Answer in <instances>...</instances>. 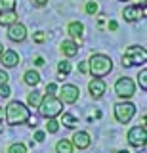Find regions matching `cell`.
<instances>
[{
  "instance_id": "1",
  "label": "cell",
  "mask_w": 147,
  "mask_h": 153,
  "mask_svg": "<svg viewBox=\"0 0 147 153\" xmlns=\"http://www.w3.org/2000/svg\"><path fill=\"white\" fill-rule=\"evenodd\" d=\"M29 117H31V109L25 103L17 102V100H13L4 107V119H6V123L10 126H17V124L27 123Z\"/></svg>"
},
{
  "instance_id": "2",
  "label": "cell",
  "mask_w": 147,
  "mask_h": 153,
  "mask_svg": "<svg viewBox=\"0 0 147 153\" xmlns=\"http://www.w3.org/2000/svg\"><path fill=\"white\" fill-rule=\"evenodd\" d=\"M113 71V59L105 54H92L88 59V73L92 76L103 79Z\"/></svg>"
},
{
  "instance_id": "3",
  "label": "cell",
  "mask_w": 147,
  "mask_h": 153,
  "mask_svg": "<svg viewBox=\"0 0 147 153\" xmlns=\"http://www.w3.org/2000/svg\"><path fill=\"white\" fill-rule=\"evenodd\" d=\"M38 113L42 115L44 119H55L63 113V102L58 98V96H50V94H44L40 100V105L38 107Z\"/></svg>"
},
{
  "instance_id": "4",
  "label": "cell",
  "mask_w": 147,
  "mask_h": 153,
  "mask_svg": "<svg viewBox=\"0 0 147 153\" xmlns=\"http://www.w3.org/2000/svg\"><path fill=\"white\" fill-rule=\"evenodd\" d=\"M147 61V50L143 46H128L122 56V67H134V65H145Z\"/></svg>"
},
{
  "instance_id": "5",
  "label": "cell",
  "mask_w": 147,
  "mask_h": 153,
  "mask_svg": "<svg viewBox=\"0 0 147 153\" xmlns=\"http://www.w3.org/2000/svg\"><path fill=\"white\" fill-rule=\"evenodd\" d=\"M113 109H115L117 123H122V124L130 123L132 117L136 115V105L132 103V102H128V100H122V102L115 103V107H113Z\"/></svg>"
},
{
  "instance_id": "6",
  "label": "cell",
  "mask_w": 147,
  "mask_h": 153,
  "mask_svg": "<svg viewBox=\"0 0 147 153\" xmlns=\"http://www.w3.org/2000/svg\"><path fill=\"white\" fill-rule=\"evenodd\" d=\"M115 94L120 100H130L132 96L136 94V82L130 79V76H120L115 82Z\"/></svg>"
},
{
  "instance_id": "7",
  "label": "cell",
  "mask_w": 147,
  "mask_h": 153,
  "mask_svg": "<svg viewBox=\"0 0 147 153\" xmlns=\"http://www.w3.org/2000/svg\"><path fill=\"white\" fill-rule=\"evenodd\" d=\"M126 140L132 147H145L147 143V128L145 126H132L126 134Z\"/></svg>"
},
{
  "instance_id": "8",
  "label": "cell",
  "mask_w": 147,
  "mask_h": 153,
  "mask_svg": "<svg viewBox=\"0 0 147 153\" xmlns=\"http://www.w3.org/2000/svg\"><path fill=\"white\" fill-rule=\"evenodd\" d=\"M58 98H59L63 103L73 105V103L78 102L80 90H78V86H75V84H63V86H61V90H59V96H58Z\"/></svg>"
},
{
  "instance_id": "9",
  "label": "cell",
  "mask_w": 147,
  "mask_h": 153,
  "mask_svg": "<svg viewBox=\"0 0 147 153\" xmlns=\"http://www.w3.org/2000/svg\"><path fill=\"white\" fill-rule=\"evenodd\" d=\"M27 36H29V33H27V27L23 25V23L16 21L8 27V38H10L12 42H25Z\"/></svg>"
},
{
  "instance_id": "10",
  "label": "cell",
  "mask_w": 147,
  "mask_h": 153,
  "mask_svg": "<svg viewBox=\"0 0 147 153\" xmlns=\"http://www.w3.org/2000/svg\"><path fill=\"white\" fill-rule=\"evenodd\" d=\"M122 17H124V21H128V23H137L140 19L145 17V8L137 6V4L126 6L124 10H122Z\"/></svg>"
},
{
  "instance_id": "11",
  "label": "cell",
  "mask_w": 147,
  "mask_h": 153,
  "mask_svg": "<svg viewBox=\"0 0 147 153\" xmlns=\"http://www.w3.org/2000/svg\"><path fill=\"white\" fill-rule=\"evenodd\" d=\"M105 90H107V84H105V80H103V79H98V76H94V79L88 82V92H90V96H92V100L103 98Z\"/></svg>"
},
{
  "instance_id": "12",
  "label": "cell",
  "mask_w": 147,
  "mask_h": 153,
  "mask_svg": "<svg viewBox=\"0 0 147 153\" xmlns=\"http://www.w3.org/2000/svg\"><path fill=\"white\" fill-rule=\"evenodd\" d=\"M71 143H73V147H77V149H88V147L92 146V138H90L88 132L77 130V132L73 134V140H71Z\"/></svg>"
},
{
  "instance_id": "13",
  "label": "cell",
  "mask_w": 147,
  "mask_h": 153,
  "mask_svg": "<svg viewBox=\"0 0 147 153\" xmlns=\"http://www.w3.org/2000/svg\"><path fill=\"white\" fill-rule=\"evenodd\" d=\"M67 33L71 36V40L77 42V46L82 44V35H84V25L80 21H71L67 25Z\"/></svg>"
},
{
  "instance_id": "14",
  "label": "cell",
  "mask_w": 147,
  "mask_h": 153,
  "mask_svg": "<svg viewBox=\"0 0 147 153\" xmlns=\"http://www.w3.org/2000/svg\"><path fill=\"white\" fill-rule=\"evenodd\" d=\"M0 61H2V67H6V69L17 67L19 65V54L16 50H4L0 54Z\"/></svg>"
},
{
  "instance_id": "15",
  "label": "cell",
  "mask_w": 147,
  "mask_h": 153,
  "mask_svg": "<svg viewBox=\"0 0 147 153\" xmlns=\"http://www.w3.org/2000/svg\"><path fill=\"white\" fill-rule=\"evenodd\" d=\"M59 50H61V54H63L65 57H75L78 54V46H77V42L75 40H71V38H67V40H63L59 44Z\"/></svg>"
},
{
  "instance_id": "16",
  "label": "cell",
  "mask_w": 147,
  "mask_h": 153,
  "mask_svg": "<svg viewBox=\"0 0 147 153\" xmlns=\"http://www.w3.org/2000/svg\"><path fill=\"white\" fill-rule=\"evenodd\" d=\"M23 82L29 84V86H38V82H40V73H38V71H35V69L25 71V75H23Z\"/></svg>"
},
{
  "instance_id": "17",
  "label": "cell",
  "mask_w": 147,
  "mask_h": 153,
  "mask_svg": "<svg viewBox=\"0 0 147 153\" xmlns=\"http://www.w3.org/2000/svg\"><path fill=\"white\" fill-rule=\"evenodd\" d=\"M17 21V13L16 10H12V12H0V25L2 27H10L12 23Z\"/></svg>"
},
{
  "instance_id": "18",
  "label": "cell",
  "mask_w": 147,
  "mask_h": 153,
  "mask_svg": "<svg viewBox=\"0 0 147 153\" xmlns=\"http://www.w3.org/2000/svg\"><path fill=\"white\" fill-rule=\"evenodd\" d=\"M40 100H42V92H38V90H33V92H29V96H27V107H38L40 105Z\"/></svg>"
},
{
  "instance_id": "19",
  "label": "cell",
  "mask_w": 147,
  "mask_h": 153,
  "mask_svg": "<svg viewBox=\"0 0 147 153\" xmlns=\"http://www.w3.org/2000/svg\"><path fill=\"white\" fill-rule=\"evenodd\" d=\"M63 126H67V128H77L78 126V119L75 117V115H71V113H61V121H59Z\"/></svg>"
},
{
  "instance_id": "20",
  "label": "cell",
  "mask_w": 147,
  "mask_h": 153,
  "mask_svg": "<svg viewBox=\"0 0 147 153\" xmlns=\"http://www.w3.org/2000/svg\"><path fill=\"white\" fill-rule=\"evenodd\" d=\"M73 143H71V140H59L58 143H55V153H73Z\"/></svg>"
},
{
  "instance_id": "21",
  "label": "cell",
  "mask_w": 147,
  "mask_h": 153,
  "mask_svg": "<svg viewBox=\"0 0 147 153\" xmlns=\"http://www.w3.org/2000/svg\"><path fill=\"white\" fill-rule=\"evenodd\" d=\"M71 61H67V59H63V61H59L58 63V75H61V76H67L69 73H71Z\"/></svg>"
},
{
  "instance_id": "22",
  "label": "cell",
  "mask_w": 147,
  "mask_h": 153,
  "mask_svg": "<svg viewBox=\"0 0 147 153\" xmlns=\"http://www.w3.org/2000/svg\"><path fill=\"white\" fill-rule=\"evenodd\" d=\"M17 6V0H0V12H12Z\"/></svg>"
},
{
  "instance_id": "23",
  "label": "cell",
  "mask_w": 147,
  "mask_h": 153,
  "mask_svg": "<svg viewBox=\"0 0 147 153\" xmlns=\"http://www.w3.org/2000/svg\"><path fill=\"white\" fill-rule=\"evenodd\" d=\"M84 12H86L88 16H96V13L99 12L98 2H96V0H88V2H86V6H84Z\"/></svg>"
},
{
  "instance_id": "24",
  "label": "cell",
  "mask_w": 147,
  "mask_h": 153,
  "mask_svg": "<svg viewBox=\"0 0 147 153\" xmlns=\"http://www.w3.org/2000/svg\"><path fill=\"white\" fill-rule=\"evenodd\" d=\"M46 130L50 134H55L59 130V121L58 119H48V123H46Z\"/></svg>"
},
{
  "instance_id": "25",
  "label": "cell",
  "mask_w": 147,
  "mask_h": 153,
  "mask_svg": "<svg viewBox=\"0 0 147 153\" xmlns=\"http://www.w3.org/2000/svg\"><path fill=\"white\" fill-rule=\"evenodd\" d=\"M8 153H27V146H25V143H21V142L12 143L10 149H8Z\"/></svg>"
},
{
  "instance_id": "26",
  "label": "cell",
  "mask_w": 147,
  "mask_h": 153,
  "mask_svg": "<svg viewBox=\"0 0 147 153\" xmlns=\"http://www.w3.org/2000/svg\"><path fill=\"white\" fill-rule=\"evenodd\" d=\"M137 82L141 90H147V69H141V73L137 75Z\"/></svg>"
},
{
  "instance_id": "27",
  "label": "cell",
  "mask_w": 147,
  "mask_h": 153,
  "mask_svg": "<svg viewBox=\"0 0 147 153\" xmlns=\"http://www.w3.org/2000/svg\"><path fill=\"white\" fill-rule=\"evenodd\" d=\"M33 40H35L36 44H42V42L46 40V33L44 31H36L35 35H33Z\"/></svg>"
},
{
  "instance_id": "28",
  "label": "cell",
  "mask_w": 147,
  "mask_h": 153,
  "mask_svg": "<svg viewBox=\"0 0 147 153\" xmlns=\"http://www.w3.org/2000/svg\"><path fill=\"white\" fill-rule=\"evenodd\" d=\"M10 86L8 84H0V98H8V96H10Z\"/></svg>"
},
{
  "instance_id": "29",
  "label": "cell",
  "mask_w": 147,
  "mask_h": 153,
  "mask_svg": "<svg viewBox=\"0 0 147 153\" xmlns=\"http://www.w3.org/2000/svg\"><path fill=\"white\" fill-rule=\"evenodd\" d=\"M55 92H58V84H55V82H50L48 86H46V94L55 96Z\"/></svg>"
},
{
  "instance_id": "30",
  "label": "cell",
  "mask_w": 147,
  "mask_h": 153,
  "mask_svg": "<svg viewBox=\"0 0 147 153\" xmlns=\"http://www.w3.org/2000/svg\"><path fill=\"white\" fill-rule=\"evenodd\" d=\"M8 79H10V75L4 69H0V84H8Z\"/></svg>"
},
{
  "instance_id": "31",
  "label": "cell",
  "mask_w": 147,
  "mask_h": 153,
  "mask_svg": "<svg viewBox=\"0 0 147 153\" xmlns=\"http://www.w3.org/2000/svg\"><path fill=\"white\" fill-rule=\"evenodd\" d=\"M78 71L82 75H88V61H80V63H78Z\"/></svg>"
},
{
  "instance_id": "32",
  "label": "cell",
  "mask_w": 147,
  "mask_h": 153,
  "mask_svg": "<svg viewBox=\"0 0 147 153\" xmlns=\"http://www.w3.org/2000/svg\"><path fill=\"white\" fill-rule=\"evenodd\" d=\"M44 140H46V134L42 132V130L35 132V142H44Z\"/></svg>"
},
{
  "instance_id": "33",
  "label": "cell",
  "mask_w": 147,
  "mask_h": 153,
  "mask_svg": "<svg viewBox=\"0 0 147 153\" xmlns=\"http://www.w3.org/2000/svg\"><path fill=\"white\" fill-rule=\"evenodd\" d=\"M33 4H35L36 8H42V6H46V4H48V0H31Z\"/></svg>"
},
{
  "instance_id": "34",
  "label": "cell",
  "mask_w": 147,
  "mask_h": 153,
  "mask_svg": "<svg viewBox=\"0 0 147 153\" xmlns=\"http://www.w3.org/2000/svg\"><path fill=\"white\" fill-rule=\"evenodd\" d=\"M107 29H109V31H117V29H118V23L117 21H109L107 23Z\"/></svg>"
},
{
  "instance_id": "35",
  "label": "cell",
  "mask_w": 147,
  "mask_h": 153,
  "mask_svg": "<svg viewBox=\"0 0 147 153\" xmlns=\"http://www.w3.org/2000/svg\"><path fill=\"white\" fill-rule=\"evenodd\" d=\"M96 16H99L98 17V27H103V23H105V17L103 16H105V13H96Z\"/></svg>"
},
{
  "instance_id": "36",
  "label": "cell",
  "mask_w": 147,
  "mask_h": 153,
  "mask_svg": "<svg viewBox=\"0 0 147 153\" xmlns=\"http://www.w3.org/2000/svg\"><path fill=\"white\" fill-rule=\"evenodd\" d=\"M35 65H36V67L44 65V57H42V56H36V57H35Z\"/></svg>"
},
{
  "instance_id": "37",
  "label": "cell",
  "mask_w": 147,
  "mask_h": 153,
  "mask_svg": "<svg viewBox=\"0 0 147 153\" xmlns=\"http://www.w3.org/2000/svg\"><path fill=\"white\" fill-rule=\"evenodd\" d=\"M27 123H29V124H31L33 128H35L36 124H38V121H36V117H29V121H27Z\"/></svg>"
},
{
  "instance_id": "38",
  "label": "cell",
  "mask_w": 147,
  "mask_h": 153,
  "mask_svg": "<svg viewBox=\"0 0 147 153\" xmlns=\"http://www.w3.org/2000/svg\"><path fill=\"white\" fill-rule=\"evenodd\" d=\"M140 126H145V115H143V117L140 119Z\"/></svg>"
},
{
  "instance_id": "39",
  "label": "cell",
  "mask_w": 147,
  "mask_h": 153,
  "mask_svg": "<svg viewBox=\"0 0 147 153\" xmlns=\"http://www.w3.org/2000/svg\"><path fill=\"white\" fill-rule=\"evenodd\" d=\"M2 119H4V109L0 107V121H2Z\"/></svg>"
},
{
  "instance_id": "40",
  "label": "cell",
  "mask_w": 147,
  "mask_h": 153,
  "mask_svg": "<svg viewBox=\"0 0 147 153\" xmlns=\"http://www.w3.org/2000/svg\"><path fill=\"white\" fill-rule=\"evenodd\" d=\"M2 52H4V44H2V42H0V54H2Z\"/></svg>"
},
{
  "instance_id": "41",
  "label": "cell",
  "mask_w": 147,
  "mask_h": 153,
  "mask_svg": "<svg viewBox=\"0 0 147 153\" xmlns=\"http://www.w3.org/2000/svg\"><path fill=\"white\" fill-rule=\"evenodd\" d=\"M115 153H130V151H126V149H120V151H115Z\"/></svg>"
},
{
  "instance_id": "42",
  "label": "cell",
  "mask_w": 147,
  "mask_h": 153,
  "mask_svg": "<svg viewBox=\"0 0 147 153\" xmlns=\"http://www.w3.org/2000/svg\"><path fill=\"white\" fill-rule=\"evenodd\" d=\"M4 130V124H2V121H0V132H2Z\"/></svg>"
},
{
  "instance_id": "43",
  "label": "cell",
  "mask_w": 147,
  "mask_h": 153,
  "mask_svg": "<svg viewBox=\"0 0 147 153\" xmlns=\"http://www.w3.org/2000/svg\"><path fill=\"white\" fill-rule=\"evenodd\" d=\"M118 2H130V0H118ZM132 2H136V0H132Z\"/></svg>"
}]
</instances>
